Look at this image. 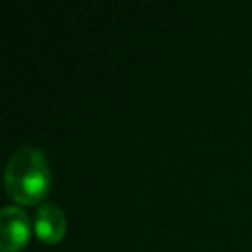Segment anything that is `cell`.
<instances>
[{
  "mask_svg": "<svg viewBox=\"0 0 252 252\" xmlns=\"http://www.w3.org/2000/svg\"><path fill=\"white\" fill-rule=\"evenodd\" d=\"M4 183L8 195L18 203L41 199L49 187V165L35 146H20L6 163Z\"/></svg>",
  "mask_w": 252,
  "mask_h": 252,
  "instance_id": "obj_1",
  "label": "cell"
},
{
  "mask_svg": "<svg viewBox=\"0 0 252 252\" xmlns=\"http://www.w3.org/2000/svg\"><path fill=\"white\" fill-rule=\"evenodd\" d=\"M30 234V217L18 205H6L0 211V250H18Z\"/></svg>",
  "mask_w": 252,
  "mask_h": 252,
  "instance_id": "obj_2",
  "label": "cell"
},
{
  "mask_svg": "<svg viewBox=\"0 0 252 252\" xmlns=\"http://www.w3.org/2000/svg\"><path fill=\"white\" fill-rule=\"evenodd\" d=\"M65 213L55 203H41L33 217L35 234L45 242H55L65 232Z\"/></svg>",
  "mask_w": 252,
  "mask_h": 252,
  "instance_id": "obj_3",
  "label": "cell"
}]
</instances>
